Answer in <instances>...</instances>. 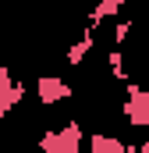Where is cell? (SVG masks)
<instances>
[{"mask_svg": "<svg viewBox=\"0 0 149 153\" xmlns=\"http://www.w3.org/2000/svg\"><path fill=\"white\" fill-rule=\"evenodd\" d=\"M82 143H85L82 121H68L60 128H46L39 139V150L43 153H82Z\"/></svg>", "mask_w": 149, "mask_h": 153, "instance_id": "cell-1", "label": "cell"}, {"mask_svg": "<svg viewBox=\"0 0 149 153\" xmlns=\"http://www.w3.org/2000/svg\"><path fill=\"white\" fill-rule=\"evenodd\" d=\"M124 93H128V100H124L121 114L128 117V125L131 128H149V89L135 85V82H124Z\"/></svg>", "mask_w": 149, "mask_h": 153, "instance_id": "cell-2", "label": "cell"}, {"mask_svg": "<svg viewBox=\"0 0 149 153\" xmlns=\"http://www.w3.org/2000/svg\"><path fill=\"white\" fill-rule=\"evenodd\" d=\"M36 93H39V103H43V107H53V103L71 100V96H74V85H68L60 75H39Z\"/></svg>", "mask_w": 149, "mask_h": 153, "instance_id": "cell-3", "label": "cell"}, {"mask_svg": "<svg viewBox=\"0 0 149 153\" xmlns=\"http://www.w3.org/2000/svg\"><path fill=\"white\" fill-rule=\"evenodd\" d=\"M92 50H96V29H92V25H85V32H82V36L68 46V64H71V68H78V64H82Z\"/></svg>", "mask_w": 149, "mask_h": 153, "instance_id": "cell-4", "label": "cell"}, {"mask_svg": "<svg viewBox=\"0 0 149 153\" xmlns=\"http://www.w3.org/2000/svg\"><path fill=\"white\" fill-rule=\"evenodd\" d=\"M25 96H29V85H21V82H7V85H0V117H7L14 107H21Z\"/></svg>", "mask_w": 149, "mask_h": 153, "instance_id": "cell-5", "label": "cell"}, {"mask_svg": "<svg viewBox=\"0 0 149 153\" xmlns=\"http://www.w3.org/2000/svg\"><path fill=\"white\" fill-rule=\"evenodd\" d=\"M128 0H96L92 7H89V25L92 29H100L107 18H114V14H121V7H124Z\"/></svg>", "mask_w": 149, "mask_h": 153, "instance_id": "cell-6", "label": "cell"}, {"mask_svg": "<svg viewBox=\"0 0 149 153\" xmlns=\"http://www.w3.org/2000/svg\"><path fill=\"white\" fill-rule=\"evenodd\" d=\"M128 143H121L117 135H103V132H96V135H89V150L85 153H124Z\"/></svg>", "mask_w": 149, "mask_h": 153, "instance_id": "cell-7", "label": "cell"}, {"mask_svg": "<svg viewBox=\"0 0 149 153\" xmlns=\"http://www.w3.org/2000/svg\"><path fill=\"white\" fill-rule=\"evenodd\" d=\"M131 29H135L131 22H117L114 25V46H124V39L131 36Z\"/></svg>", "mask_w": 149, "mask_h": 153, "instance_id": "cell-8", "label": "cell"}, {"mask_svg": "<svg viewBox=\"0 0 149 153\" xmlns=\"http://www.w3.org/2000/svg\"><path fill=\"white\" fill-rule=\"evenodd\" d=\"M7 82H14V78H11V68H7V64H0V85H7Z\"/></svg>", "mask_w": 149, "mask_h": 153, "instance_id": "cell-9", "label": "cell"}, {"mask_svg": "<svg viewBox=\"0 0 149 153\" xmlns=\"http://www.w3.org/2000/svg\"><path fill=\"white\" fill-rule=\"evenodd\" d=\"M4 121H7V117H0V135H4Z\"/></svg>", "mask_w": 149, "mask_h": 153, "instance_id": "cell-10", "label": "cell"}]
</instances>
